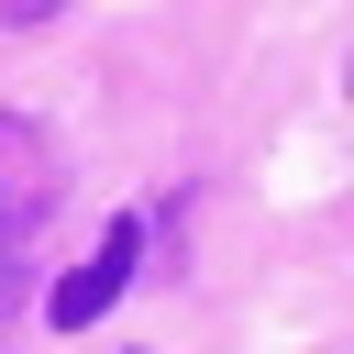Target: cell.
<instances>
[{
    "instance_id": "1",
    "label": "cell",
    "mask_w": 354,
    "mask_h": 354,
    "mask_svg": "<svg viewBox=\"0 0 354 354\" xmlns=\"http://www.w3.org/2000/svg\"><path fill=\"white\" fill-rule=\"evenodd\" d=\"M133 254H144V221H111V243H100V266H77V277H55V332H88L111 299H122V277H133Z\"/></svg>"
}]
</instances>
